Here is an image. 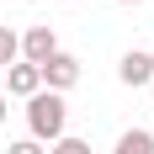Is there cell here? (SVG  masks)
Here are the masks:
<instances>
[{
    "mask_svg": "<svg viewBox=\"0 0 154 154\" xmlns=\"http://www.w3.org/2000/svg\"><path fill=\"white\" fill-rule=\"evenodd\" d=\"M117 5H143V0H117Z\"/></svg>",
    "mask_w": 154,
    "mask_h": 154,
    "instance_id": "obj_11",
    "label": "cell"
},
{
    "mask_svg": "<svg viewBox=\"0 0 154 154\" xmlns=\"http://www.w3.org/2000/svg\"><path fill=\"white\" fill-rule=\"evenodd\" d=\"M117 80H122L128 91H143V85L154 80V64H149V53H143V48H128L122 59H117Z\"/></svg>",
    "mask_w": 154,
    "mask_h": 154,
    "instance_id": "obj_5",
    "label": "cell"
},
{
    "mask_svg": "<svg viewBox=\"0 0 154 154\" xmlns=\"http://www.w3.org/2000/svg\"><path fill=\"white\" fill-rule=\"evenodd\" d=\"M5 154H48V149L32 143V138H16V143H5Z\"/></svg>",
    "mask_w": 154,
    "mask_h": 154,
    "instance_id": "obj_9",
    "label": "cell"
},
{
    "mask_svg": "<svg viewBox=\"0 0 154 154\" xmlns=\"http://www.w3.org/2000/svg\"><path fill=\"white\" fill-rule=\"evenodd\" d=\"M64 128H69V106H64V96H53V91L27 96V138H32V143H59Z\"/></svg>",
    "mask_w": 154,
    "mask_h": 154,
    "instance_id": "obj_1",
    "label": "cell"
},
{
    "mask_svg": "<svg viewBox=\"0 0 154 154\" xmlns=\"http://www.w3.org/2000/svg\"><path fill=\"white\" fill-rule=\"evenodd\" d=\"M149 64H154V53H149Z\"/></svg>",
    "mask_w": 154,
    "mask_h": 154,
    "instance_id": "obj_12",
    "label": "cell"
},
{
    "mask_svg": "<svg viewBox=\"0 0 154 154\" xmlns=\"http://www.w3.org/2000/svg\"><path fill=\"white\" fill-rule=\"evenodd\" d=\"M16 59H21V32H11V27H0V69H11Z\"/></svg>",
    "mask_w": 154,
    "mask_h": 154,
    "instance_id": "obj_7",
    "label": "cell"
},
{
    "mask_svg": "<svg viewBox=\"0 0 154 154\" xmlns=\"http://www.w3.org/2000/svg\"><path fill=\"white\" fill-rule=\"evenodd\" d=\"M0 85H5L0 96H16V101H27V96H37V91H43L37 69H32V64H21V59H16L11 69H0Z\"/></svg>",
    "mask_w": 154,
    "mask_h": 154,
    "instance_id": "obj_4",
    "label": "cell"
},
{
    "mask_svg": "<svg viewBox=\"0 0 154 154\" xmlns=\"http://www.w3.org/2000/svg\"><path fill=\"white\" fill-rule=\"evenodd\" d=\"M112 154H154V133L149 128H128L122 138L112 143Z\"/></svg>",
    "mask_w": 154,
    "mask_h": 154,
    "instance_id": "obj_6",
    "label": "cell"
},
{
    "mask_svg": "<svg viewBox=\"0 0 154 154\" xmlns=\"http://www.w3.org/2000/svg\"><path fill=\"white\" fill-rule=\"evenodd\" d=\"M53 53H59V32L48 27V21H32V27L21 32V64L37 69V64H48Z\"/></svg>",
    "mask_w": 154,
    "mask_h": 154,
    "instance_id": "obj_3",
    "label": "cell"
},
{
    "mask_svg": "<svg viewBox=\"0 0 154 154\" xmlns=\"http://www.w3.org/2000/svg\"><path fill=\"white\" fill-rule=\"evenodd\" d=\"M37 80H43V91H53V96H64L69 85H80V59L75 53H53L48 64H37Z\"/></svg>",
    "mask_w": 154,
    "mask_h": 154,
    "instance_id": "obj_2",
    "label": "cell"
},
{
    "mask_svg": "<svg viewBox=\"0 0 154 154\" xmlns=\"http://www.w3.org/2000/svg\"><path fill=\"white\" fill-rule=\"evenodd\" d=\"M48 154H91V143H85V138H69V133H64L59 143H48Z\"/></svg>",
    "mask_w": 154,
    "mask_h": 154,
    "instance_id": "obj_8",
    "label": "cell"
},
{
    "mask_svg": "<svg viewBox=\"0 0 154 154\" xmlns=\"http://www.w3.org/2000/svg\"><path fill=\"white\" fill-rule=\"evenodd\" d=\"M5 112H11V106H5V96H0V122H5Z\"/></svg>",
    "mask_w": 154,
    "mask_h": 154,
    "instance_id": "obj_10",
    "label": "cell"
}]
</instances>
